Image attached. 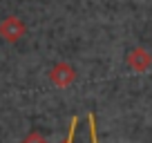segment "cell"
Here are the masks:
<instances>
[{
  "instance_id": "cell-1",
  "label": "cell",
  "mask_w": 152,
  "mask_h": 143,
  "mask_svg": "<svg viewBox=\"0 0 152 143\" xmlns=\"http://www.w3.org/2000/svg\"><path fill=\"white\" fill-rule=\"evenodd\" d=\"M74 78H76V69L69 63H56V65L49 69V81L56 87H61V90L69 87L72 83H74Z\"/></svg>"
},
{
  "instance_id": "cell-2",
  "label": "cell",
  "mask_w": 152,
  "mask_h": 143,
  "mask_svg": "<svg viewBox=\"0 0 152 143\" xmlns=\"http://www.w3.org/2000/svg\"><path fill=\"white\" fill-rule=\"evenodd\" d=\"M25 34V23L16 16H7L2 23H0V38H5L7 43H16V40L23 38Z\"/></svg>"
},
{
  "instance_id": "cell-3",
  "label": "cell",
  "mask_w": 152,
  "mask_h": 143,
  "mask_svg": "<svg viewBox=\"0 0 152 143\" xmlns=\"http://www.w3.org/2000/svg\"><path fill=\"white\" fill-rule=\"evenodd\" d=\"M125 63H128L130 69H134L137 74H141V72H145L148 67L152 65V56H150V52H148V49L134 47V49H130V52H128Z\"/></svg>"
},
{
  "instance_id": "cell-4",
  "label": "cell",
  "mask_w": 152,
  "mask_h": 143,
  "mask_svg": "<svg viewBox=\"0 0 152 143\" xmlns=\"http://www.w3.org/2000/svg\"><path fill=\"white\" fill-rule=\"evenodd\" d=\"M20 143H47V139H45L40 132H29Z\"/></svg>"
},
{
  "instance_id": "cell-5",
  "label": "cell",
  "mask_w": 152,
  "mask_h": 143,
  "mask_svg": "<svg viewBox=\"0 0 152 143\" xmlns=\"http://www.w3.org/2000/svg\"><path fill=\"white\" fill-rule=\"evenodd\" d=\"M90 139H92V143H99V134H96V116H94V112L90 114Z\"/></svg>"
},
{
  "instance_id": "cell-6",
  "label": "cell",
  "mask_w": 152,
  "mask_h": 143,
  "mask_svg": "<svg viewBox=\"0 0 152 143\" xmlns=\"http://www.w3.org/2000/svg\"><path fill=\"white\" fill-rule=\"evenodd\" d=\"M76 123H78V119H72V130H69V136H67L65 143H72V139H74V130H76Z\"/></svg>"
}]
</instances>
